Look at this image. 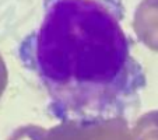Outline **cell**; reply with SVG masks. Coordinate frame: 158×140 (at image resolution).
Segmentation results:
<instances>
[{
	"label": "cell",
	"mask_w": 158,
	"mask_h": 140,
	"mask_svg": "<svg viewBox=\"0 0 158 140\" xmlns=\"http://www.w3.org/2000/svg\"><path fill=\"white\" fill-rule=\"evenodd\" d=\"M123 20L122 0H44L41 24L17 56L53 119L85 129L126 122L139 109L147 77Z\"/></svg>",
	"instance_id": "cell-1"
},
{
	"label": "cell",
	"mask_w": 158,
	"mask_h": 140,
	"mask_svg": "<svg viewBox=\"0 0 158 140\" xmlns=\"http://www.w3.org/2000/svg\"><path fill=\"white\" fill-rule=\"evenodd\" d=\"M2 84H3V65L0 60V91H2Z\"/></svg>",
	"instance_id": "cell-2"
}]
</instances>
